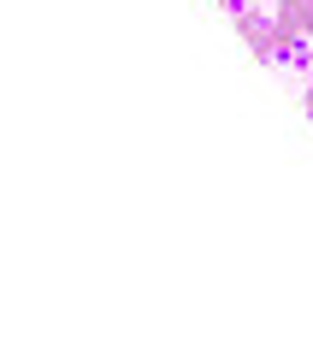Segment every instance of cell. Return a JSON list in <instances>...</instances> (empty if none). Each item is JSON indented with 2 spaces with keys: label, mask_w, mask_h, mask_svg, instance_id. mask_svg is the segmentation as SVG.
Wrapping results in <instances>:
<instances>
[{
  "label": "cell",
  "mask_w": 313,
  "mask_h": 355,
  "mask_svg": "<svg viewBox=\"0 0 313 355\" xmlns=\"http://www.w3.org/2000/svg\"><path fill=\"white\" fill-rule=\"evenodd\" d=\"M272 18H278V36H284V60H301V48L313 42V0H278Z\"/></svg>",
  "instance_id": "6da1fadb"
},
{
  "label": "cell",
  "mask_w": 313,
  "mask_h": 355,
  "mask_svg": "<svg viewBox=\"0 0 313 355\" xmlns=\"http://www.w3.org/2000/svg\"><path fill=\"white\" fill-rule=\"evenodd\" d=\"M237 30L249 36V48L260 53V60H284V36H278V18L249 12V6H242V12H237Z\"/></svg>",
  "instance_id": "7a4b0ae2"
},
{
  "label": "cell",
  "mask_w": 313,
  "mask_h": 355,
  "mask_svg": "<svg viewBox=\"0 0 313 355\" xmlns=\"http://www.w3.org/2000/svg\"><path fill=\"white\" fill-rule=\"evenodd\" d=\"M301 101H307V113H313V71H307V89H301Z\"/></svg>",
  "instance_id": "3957f363"
}]
</instances>
